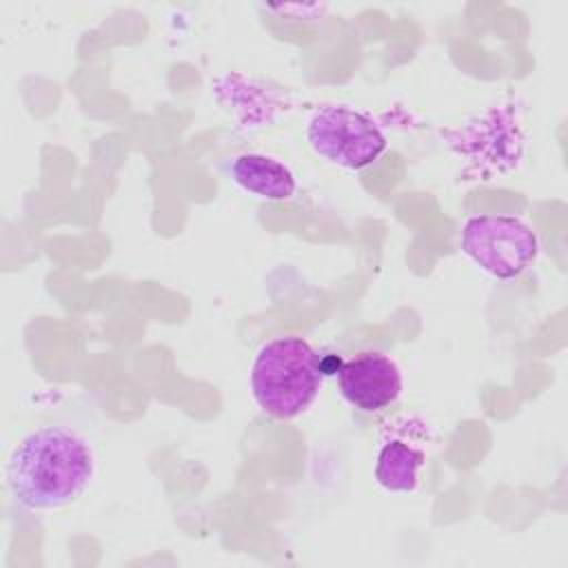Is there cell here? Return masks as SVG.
<instances>
[{
  "instance_id": "cell-1",
  "label": "cell",
  "mask_w": 568,
  "mask_h": 568,
  "mask_svg": "<svg viewBox=\"0 0 568 568\" xmlns=\"http://www.w3.org/2000/svg\"><path fill=\"white\" fill-rule=\"evenodd\" d=\"M93 470V450L82 435L62 426H44L13 448L7 479L22 508L58 510L89 488Z\"/></svg>"
},
{
  "instance_id": "cell-2",
  "label": "cell",
  "mask_w": 568,
  "mask_h": 568,
  "mask_svg": "<svg viewBox=\"0 0 568 568\" xmlns=\"http://www.w3.org/2000/svg\"><path fill=\"white\" fill-rule=\"evenodd\" d=\"M322 390L317 351L302 337H273L260 346L251 366V395L275 419L302 415Z\"/></svg>"
},
{
  "instance_id": "cell-3",
  "label": "cell",
  "mask_w": 568,
  "mask_h": 568,
  "mask_svg": "<svg viewBox=\"0 0 568 568\" xmlns=\"http://www.w3.org/2000/svg\"><path fill=\"white\" fill-rule=\"evenodd\" d=\"M464 255L497 280H515L539 255L535 229L515 215H470L459 235Z\"/></svg>"
},
{
  "instance_id": "cell-4",
  "label": "cell",
  "mask_w": 568,
  "mask_h": 568,
  "mask_svg": "<svg viewBox=\"0 0 568 568\" xmlns=\"http://www.w3.org/2000/svg\"><path fill=\"white\" fill-rule=\"evenodd\" d=\"M306 142L317 158L348 171L371 166L388 146L379 124L346 104L315 109L306 124Z\"/></svg>"
},
{
  "instance_id": "cell-5",
  "label": "cell",
  "mask_w": 568,
  "mask_h": 568,
  "mask_svg": "<svg viewBox=\"0 0 568 568\" xmlns=\"http://www.w3.org/2000/svg\"><path fill=\"white\" fill-rule=\"evenodd\" d=\"M337 388L353 408L362 413H379L399 399L404 377L388 355L379 351H362L342 362L337 371Z\"/></svg>"
},
{
  "instance_id": "cell-6",
  "label": "cell",
  "mask_w": 568,
  "mask_h": 568,
  "mask_svg": "<svg viewBox=\"0 0 568 568\" xmlns=\"http://www.w3.org/2000/svg\"><path fill=\"white\" fill-rule=\"evenodd\" d=\"M426 466L424 433H390L379 442L375 457V481L390 493H413Z\"/></svg>"
},
{
  "instance_id": "cell-7",
  "label": "cell",
  "mask_w": 568,
  "mask_h": 568,
  "mask_svg": "<svg viewBox=\"0 0 568 568\" xmlns=\"http://www.w3.org/2000/svg\"><path fill=\"white\" fill-rule=\"evenodd\" d=\"M229 175L240 189L268 202L291 200L297 191L293 171L284 162L264 153L235 155L229 162Z\"/></svg>"
}]
</instances>
